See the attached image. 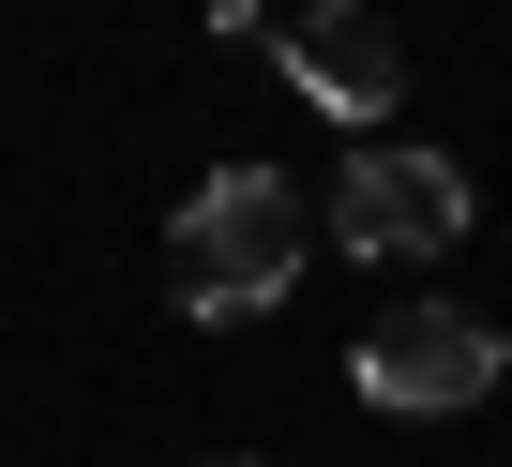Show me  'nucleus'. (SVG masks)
Wrapping results in <instances>:
<instances>
[{"mask_svg": "<svg viewBox=\"0 0 512 467\" xmlns=\"http://www.w3.org/2000/svg\"><path fill=\"white\" fill-rule=\"evenodd\" d=\"M317 257V211L287 166H211L181 211H166V302L196 332H241V317H272Z\"/></svg>", "mask_w": 512, "mask_h": 467, "instance_id": "obj_1", "label": "nucleus"}, {"mask_svg": "<svg viewBox=\"0 0 512 467\" xmlns=\"http://www.w3.org/2000/svg\"><path fill=\"white\" fill-rule=\"evenodd\" d=\"M332 242L347 257H452L467 242V166L407 151V136H362L347 181H332Z\"/></svg>", "mask_w": 512, "mask_h": 467, "instance_id": "obj_2", "label": "nucleus"}, {"mask_svg": "<svg viewBox=\"0 0 512 467\" xmlns=\"http://www.w3.org/2000/svg\"><path fill=\"white\" fill-rule=\"evenodd\" d=\"M362 407H392V422H437V407H482L512 362H497V332L467 317V302H392L377 332H362Z\"/></svg>", "mask_w": 512, "mask_h": 467, "instance_id": "obj_3", "label": "nucleus"}, {"mask_svg": "<svg viewBox=\"0 0 512 467\" xmlns=\"http://www.w3.org/2000/svg\"><path fill=\"white\" fill-rule=\"evenodd\" d=\"M272 61H287V91L317 121H392L407 106V46H392V16H362V0H302V16L272 31Z\"/></svg>", "mask_w": 512, "mask_h": 467, "instance_id": "obj_4", "label": "nucleus"}, {"mask_svg": "<svg viewBox=\"0 0 512 467\" xmlns=\"http://www.w3.org/2000/svg\"><path fill=\"white\" fill-rule=\"evenodd\" d=\"M211 467H241V452H211Z\"/></svg>", "mask_w": 512, "mask_h": 467, "instance_id": "obj_5", "label": "nucleus"}]
</instances>
